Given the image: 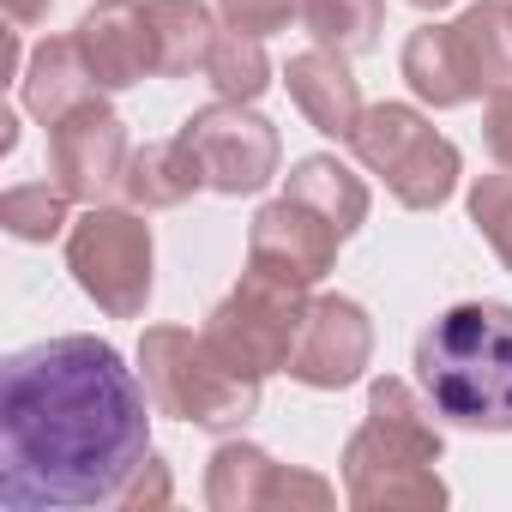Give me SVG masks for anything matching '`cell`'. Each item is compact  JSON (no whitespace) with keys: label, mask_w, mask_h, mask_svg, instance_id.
Listing matches in <instances>:
<instances>
[{"label":"cell","mask_w":512,"mask_h":512,"mask_svg":"<svg viewBox=\"0 0 512 512\" xmlns=\"http://www.w3.org/2000/svg\"><path fill=\"white\" fill-rule=\"evenodd\" d=\"M151 392L103 338H49L0 368V506H121L151 458Z\"/></svg>","instance_id":"cell-1"},{"label":"cell","mask_w":512,"mask_h":512,"mask_svg":"<svg viewBox=\"0 0 512 512\" xmlns=\"http://www.w3.org/2000/svg\"><path fill=\"white\" fill-rule=\"evenodd\" d=\"M428 410L470 434H512V308L458 302L416 338Z\"/></svg>","instance_id":"cell-2"},{"label":"cell","mask_w":512,"mask_h":512,"mask_svg":"<svg viewBox=\"0 0 512 512\" xmlns=\"http://www.w3.org/2000/svg\"><path fill=\"white\" fill-rule=\"evenodd\" d=\"M440 428L404 380H374L368 422L344 446V494L362 512H434L446 506L440 482Z\"/></svg>","instance_id":"cell-3"},{"label":"cell","mask_w":512,"mask_h":512,"mask_svg":"<svg viewBox=\"0 0 512 512\" xmlns=\"http://www.w3.org/2000/svg\"><path fill=\"white\" fill-rule=\"evenodd\" d=\"M302 320H308V284L278 278L266 266H247L241 284L211 308L199 344L235 380H266V374L290 368V350L302 338Z\"/></svg>","instance_id":"cell-4"},{"label":"cell","mask_w":512,"mask_h":512,"mask_svg":"<svg viewBox=\"0 0 512 512\" xmlns=\"http://www.w3.org/2000/svg\"><path fill=\"white\" fill-rule=\"evenodd\" d=\"M139 380L157 404V416H181L193 428H229L247 422L260 404V380H235L211 362V350L181 326H151L139 338Z\"/></svg>","instance_id":"cell-5"},{"label":"cell","mask_w":512,"mask_h":512,"mask_svg":"<svg viewBox=\"0 0 512 512\" xmlns=\"http://www.w3.org/2000/svg\"><path fill=\"white\" fill-rule=\"evenodd\" d=\"M350 151L392 187L404 211H440L458 187V145L440 139L410 103H374L362 109Z\"/></svg>","instance_id":"cell-6"},{"label":"cell","mask_w":512,"mask_h":512,"mask_svg":"<svg viewBox=\"0 0 512 512\" xmlns=\"http://www.w3.org/2000/svg\"><path fill=\"white\" fill-rule=\"evenodd\" d=\"M67 272L79 278V290L109 320L145 314V296H151V223H139L133 211L91 205L67 229Z\"/></svg>","instance_id":"cell-7"},{"label":"cell","mask_w":512,"mask_h":512,"mask_svg":"<svg viewBox=\"0 0 512 512\" xmlns=\"http://www.w3.org/2000/svg\"><path fill=\"white\" fill-rule=\"evenodd\" d=\"M181 145L193 151L205 187L217 193H260L272 175H278V127L266 115H253L247 103H211V109H193L181 121Z\"/></svg>","instance_id":"cell-8"},{"label":"cell","mask_w":512,"mask_h":512,"mask_svg":"<svg viewBox=\"0 0 512 512\" xmlns=\"http://www.w3.org/2000/svg\"><path fill=\"white\" fill-rule=\"evenodd\" d=\"M127 163H133L127 127L115 121V109H109L103 97L67 109V115L49 127V175H55V187H61L67 199H79V205H103L109 193H121Z\"/></svg>","instance_id":"cell-9"},{"label":"cell","mask_w":512,"mask_h":512,"mask_svg":"<svg viewBox=\"0 0 512 512\" xmlns=\"http://www.w3.org/2000/svg\"><path fill=\"white\" fill-rule=\"evenodd\" d=\"M205 500L211 512H260V506H332V482L308 476V470H290V464H272V452L247 446V440H229L211 452V470H205Z\"/></svg>","instance_id":"cell-10"},{"label":"cell","mask_w":512,"mask_h":512,"mask_svg":"<svg viewBox=\"0 0 512 512\" xmlns=\"http://www.w3.org/2000/svg\"><path fill=\"white\" fill-rule=\"evenodd\" d=\"M374 356V326L362 314V302L350 296H314L308 302V320H302V338L290 350V374L314 392H344L362 380Z\"/></svg>","instance_id":"cell-11"},{"label":"cell","mask_w":512,"mask_h":512,"mask_svg":"<svg viewBox=\"0 0 512 512\" xmlns=\"http://www.w3.org/2000/svg\"><path fill=\"white\" fill-rule=\"evenodd\" d=\"M338 229L314 211V205H302V199H272L260 217H253V229H247V266H266V272H278V278H296V284H320L326 272H332V260H338Z\"/></svg>","instance_id":"cell-12"},{"label":"cell","mask_w":512,"mask_h":512,"mask_svg":"<svg viewBox=\"0 0 512 512\" xmlns=\"http://www.w3.org/2000/svg\"><path fill=\"white\" fill-rule=\"evenodd\" d=\"M73 37H79L85 67L103 91H127V85L157 73V31H151L145 0H97Z\"/></svg>","instance_id":"cell-13"},{"label":"cell","mask_w":512,"mask_h":512,"mask_svg":"<svg viewBox=\"0 0 512 512\" xmlns=\"http://www.w3.org/2000/svg\"><path fill=\"white\" fill-rule=\"evenodd\" d=\"M284 85L296 97V109L326 133V139H350L356 121H362V91H356V73L344 67L338 49H308L284 67Z\"/></svg>","instance_id":"cell-14"},{"label":"cell","mask_w":512,"mask_h":512,"mask_svg":"<svg viewBox=\"0 0 512 512\" xmlns=\"http://www.w3.org/2000/svg\"><path fill=\"white\" fill-rule=\"evenodd\" d=\"M91 97H103V85H97L91 67H85L79 37H49V43L31 55V67L19 73V103H25L43 127H55L67 109H79V103H91Z\"/></svg>","instance_id":"cell-15"},{"label":"cell","mask_w":512,"mask_h":512,"mask_svg":"<svg viewBox=\"0 0 512 512\" xmlns=\"http://www.w3.org/2000/svg\"><path fill=\"white\" fill-rule=\"evenodd\" d=\"M404 79H410V91H416L422 103H434V109H464V103L482 97V85H476V73H470V61H464L452 25H422V31H410V43H404Z\"/></svg>","instance_id":"cell-16"},{"label":"cell","mask_w":512,"mask_h":512,"mask_svg":"<svg viewBox=\"0 0 512 512\" xmlns=\"http://www.w3.org/2000/svg\"><path fill=\"white\" fill-rule=\"evenodd\" d=\"M199 187H205V175H199L193 151L181 145V133H175V139H163V145L133 151L127 181H121V193H127L133 205H145V211H169V205L193 199Z\"/></svg>","instance_id":"cell-17"},{"label":"cell","mask_w":512,"mask_h":512,"mask_svg":"<svg viewBox=\"0 0 512 512\" xmlns=\"http://www.w3.org/2000/svg\"><path fill=\"white\" fill-rule=\"evenodd\" d=\"M290 199H302V205H314L338 235H356L362 223H368V187H362V175H350L338 157H302L296 169H290V187H284Z\"/></svg>","instance_id":"cell-18"},{"label":"cell","mask_w":512,"mask_h":512,"mask_svg":"<svg viewBox=\"0 0 512 512\" xmlns=\"http://www.w3.org/2000/svg\"><path fill=\"white\" fill-rule=\"evenodd\" d=\"M145 13H151V31H157V73L163 79H181V73L211 61L217 25H211L205 0H145Z\"/></svg>","instance_id":"cell-19"},{"label":"cell","mask_w":512,"mask_h":512,"mask_svg":"<svg viewBox=\"0 0 512 512\" xmlns=\"http://www.w3.org/2000/svg\"><path fill=\"white\" fill-rule=\"evenodd\" d=\"M470 73L482 91H506L512 85V0H482L452 25Z\"/></svg>","instance_id":"cell-20"},{"label":"cell","mask_w":512,"mask_h":512,"mask_svg":"<svg viewBox=\"0 0 512 512\" xmlns=\"http://www.w3.org/2000/svg\"><path fill=\"white\" fill-rule=\"evenodd\" d=\"M302 25L314 31L320 49L368 55L386 25V0H302Z\"/></svg>","instance_id":"cell-21"},{"label":"cell","mask_w":512,"mask_h":512,"mask_svg":"<svg viewBox=\"0 0 512 512\" xmlns=\"http://www.w3.org/2000/svg\"><path fill=\"white\" fill-rule=\"evenodd\" d=\"M205 79L217 85V97L229 103H253L266 85H272V61H266V37H247V31H217L211 43V61H205Z\"/></svg>","instance_id":"cell-22"},{"label":"cell","mask_w":512,"mask_h":512,"mask_svg":"<svg viewBox=\"0 0 512 512\" xmlns=\"http://www.w3.org/2000/svg\"><path fill=\"white\" fill-rule=\"evenodd\" d=\"M0 223H7V235L19 241H49L67 229V193L61 187H13L7 199H0Z\"/></svg>","instance_id":"cell-23"},{"label":"cell","mask_w":512,"mask_h":512,"mask_svg":"<svg viewBox=\"0 0 512 512\" xmlns=\"http://www.w3.org/2000/svg\"><path fill=\"white\" fill-rule=\"evenodd\" d=\"M470 223L482 229V241L500 253V266L512 272V175H482L470 187Z\"/></svg>","instance_id":"cell-24"},{"label":"cell","mask_w":512,"mask_h":512,"mask_svg":"<svg viewBox=\"0 0 512 512\" xmlns=\"http://www.w3.org/2000/svg\"><path fill=\"white\" fill-rule=\"evenodd\" d=\"M302 13V0H223V25L247 37H272Z\"/></svg>","instance_id":"cell-25"},{"label":"cell","mask_w":512,"mask_h":512,"mask_svg":"<svg viewBox=\"0 0 512 512\" xmlns=\"http://www.w3.org/2000/svg\"><path fill=\"white\" fill-rule=\"evenodd\" d=\"M121 506H127V512H157V506H169V464H163V458H145V464L133 470V482L121 488Z\"/></svg>","instance_id":"cell-26"},{"label":"cell","mask_w":512,"mask_h":512,"mask_svg":"<svg viewBox=\"0 0 512 512\" xmlns=\"http://www.w3.org/2000/svg\"><path fill=\"white\" fill-rule=\"evenodd\" d=\"M482 139H488L494 163H500V169H512V85H506V91H494L488 121H482Z\"/></svg>","instance_id":"cell-27"},{"label":"cell","mask_w":512,"mask_h":512,"mask_svg":"<svg viewBox=\"0 0 512 512\" xmlns=\"http://www.w3.org/2000/svg\"><path fill=\"white\" fill-rule=\"evenodd\" d=\"M0 7H7V19H13V25H37V19H49L55 0H0Z\"/></svg>","instance_id":"cell-28"},{"label":"cell","mask_w":512,"mask_h":512,"mask_svg":"<svg viewBox=\"0 0 512 512\" xmlns=\"http://www.w3.org/2000/svg\"><path fill=\"white\" fill-rule=\"evenodd\" d=\"M410 7H428V13H440V7H452V0H410Z\"/></svg>","instance_id":"cell-29"}]
</instances>
